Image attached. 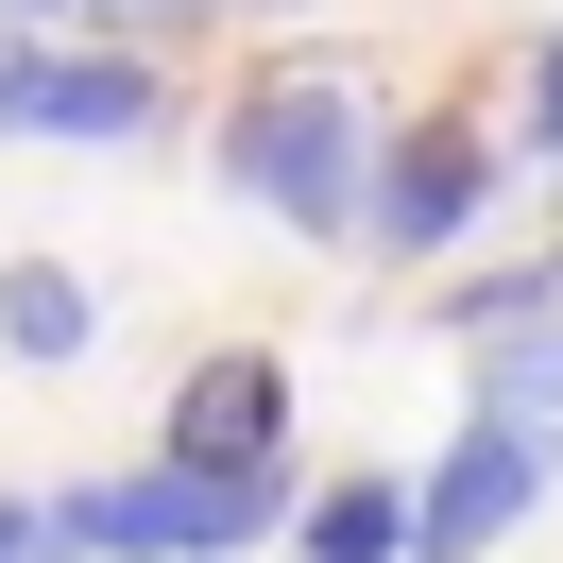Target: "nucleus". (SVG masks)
I'll use <instances>...</instances> for the list:
<instances>
[{
	"label": "nucleus",
	"mask_w": 563,
	"mask_h": 563,
	"mask_svg": "<svg viewBox=\"0 0 563 563\" xmlns=\"http://www.w3.org/2000/svg\"><path fill=\"white\" fill-rule=\"evenodd\" d=\"M222 188H240L256 222H290L308 256H358V188H376V103H358L324 52H274V69H240V103H222Z\"/></svg>",
	"instance_id": "nucleus-1"
},
{
	"label": "nucleus",
	"mask_w": 563,
	"mask_h": 563,
	"mask_svg": "<svg viewBox=\"0 0 563 563\" xmlns=\"http://www.w3.org/2000/svg\"><path fill=\"white\" fill-rule=\"evenodd\" d=\"M290 529V461L274 478H206V461H120V478L35 495V563H256Z\"/></svg>",
	"instance_id": "nucleus-2"
},
{
	"label": "nucleus",
	"mask_w": 563,
	"mask_h": 563,
	"mask_svg": "<svg viewBox=\"0 0 563 563\" xmlns=\"http://www.w3.org/2000/svg\"><path fill=\"white\" fill-rule=\"evenodd\" d=\"M495 206H512V154H495V120H478V103H410V120L376 137V188H358V256L427 274V256H461Z\"/></svg>",
	"instance_id": "nucleus-3"
},
{
	"label": "nucleus",
	"mask_w": 563,
	"mask_h": 563,
	"mask_svg": "<svg viewBox=\"0 0 563 563\" xmlns=\"http://www.w3.org/2000/svg\"><path fill=\"white\" fill-rule=\"evenodd\" d=\"M563 495V461L547 444H512V427H478L461 410V444L444 461H410V563H495L529 512Z\"/></svg>",
	"instance_id": "nucleus-4"
},
{
	"label": "nucleus",
	"mask_w": 563,
	"mask_h": 563,
	"mask_svg": "<svg viewBox=\"0 0 563 563\" xmlns=\"http://www.w3.org/2000/svg\"><path fill=\"white\" fill-rule=\"evenodd\" d=\"M154 461H206V478H274L290 461V358L274 342H206L154 410Z\"/></svg>",
	"instance_id": "nucleus-5"
},
{
	"label": "nucleus",
	"mask_w": 563,
	"mask_h": 563,
	"mask_svg": "<svg viewBox=\"0 0 563 563\" xmlns=\"http://www.w3.org/2000/svg\"><path fill=\"white\" fill-rule=\"evenodd\" d=\"M35 137H69V154L172 137V69H154V52H52L35 69Z\"/></svg>",
	"instance_id": "nucleus-6"
},
{
	"label": "nucleus",
	"mask_w": 563,
	"mask_h": 563,
	"mask_svg": "<svg viewBox=\"0 0 563 563\" xmlns=\"http://www.w3.org/2000/svg\"><path fill=\"white\" fill-rule=\"evenodd\" d=\"M274 547H290V563H410V461H342V478H308Z\"/></svg>",
	"instance_id": "nucleus-7"
},
{
	"label": "nucleus",
	"mask_w": 563,
	"mask_h": 563,
	"mask_svg": "<svg viewBox=\"0 0 563 563\" xmlns=\"http://www.w3.org/2000/svg\"><path fill=\"white\" fill-rule=\"evenodd\" d=\"M86 342H103V290H86L69 256H0V358H18V376H69Z\"/></svg>",
	"instance_id": "nucleus-8"
},
{
	"label": "nucleus",
	"mask_w": 563,
	"mask_h": 563,
	"mask_svg": "<svg viewBox=\"0 0 563 563\" xmlns=\"http://www.w3.org/2000/svg\"><path fill=\"white\" fill-rule=\"evenodd\" d=\"M478 427H512V444L563 461V308L512 324V342H478Z\"/></svg>",
	"instance_id": "nucleus-9"
},
{
	"label": "nucleus",
	"mask_w": 563,
	"mask_h": 563,
	"mask_svg": "<svg viewBox=\"0 0 563 563\" xmlns=\"http://www.w3.org/2000/svg\"><path fill=\"white\" fill-rule=\"evenodd\" d=\"M86 18H103V52H154V69H172V52H206V35H240L256 0H86Z\"/></svg>",
	"instance_id": "nucleus-10"
},
{
	"label": "nucleus",
	"mask_w": 563,
	"mask_h": 563,
	"mask_svg": "<svg viewBox=\"0 0 563 563\" xmlns=\"http://www.w3.org/2000/svg\"><path fill=\"white\" fill-rule=\"evenodd\" d=\"M35 69H52V35H18V18H0V137H35Z\"/></svg>",
	"instance_id": "nucleus-11"
},
{
	"label": "nucleus",
	"mask_w": 563,
	"mask_h": 563,
	"mask_svg": "<svg viewBox=\"0 0 563 563\" xmlns=\"http://www.w3.org/2000/svg\"><path fill=\"white\" fill-rule=\"evenodd\" d=\"M529 154H563V35H529Z\"/></svg>",
	"instance_id": "nucleus-12"
},
{
	"label": "nucleus",
	"mask_w": 563,
	"mask_h": 563,
	"mask_svg": "<svg viewBox=\"0 0 563 563\" xmlns=\"http://www.w3.org/2000/svg\"><path fill=\"white\" fill-rule=\"evenodd\" d=\"M0 563H35V495H0Z\"/></svg>",
	"instance_id": "nucleus-13"
},
{
	"label": "nucleus",
	"mask_w": 563,
	"mask_h": 563,
	"mask_svg": "<svg viewBox=\"0 0 563 563\" xmlns=\"http://www.w3.org/2000/svg\"><path fill=\"white\" fill-rule=\"evenodd\" d=\"M0 18H18V35H35V18H86V0H0Z\"/></svg>",
	"instance_id": "nucleus-14"
}]
</instances>
